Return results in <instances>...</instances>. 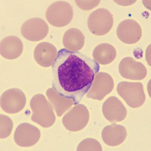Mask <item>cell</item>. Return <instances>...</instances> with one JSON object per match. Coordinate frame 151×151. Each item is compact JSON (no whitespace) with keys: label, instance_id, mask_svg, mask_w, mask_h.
I'll return each instance as SVG.
<instances>
[{"label":"cell","instance_id":"obj_1","mask_svg":"<svg viewBox=\"0 0 151 151\" xmlns=\"http://www.w3.org/2000/svg\"><path fill=\"white\" fill-rule=\"evenodd\" d=\"M100 66L81 53L65 48L58 51L52 64L53 89L61 97L78 104L92 86Z\"/></svg>","mask_w":151,"mask_h":151},{"label":"cell","instance_id":"obj_2","mask_svg":"<svg viewBox=\"0 0 151 151\" xmlns=\"http://www.w3.org/2000/svg\"><path fill=\"white\" fill-rule=\"evenodd\" d=\"M73 17L72 6L65 1H57L49 6L46 13V18L51 25L61 27L68 25Z\"/></svg>","mask_w":151,"mask_h":151},{"label":"cell","instance_id":"obj_3","mask_svg":"<svg viewBox=\"0 0 151 151\" xmlns=\"http://www.w3.org/2000/svg\"><path fill=\"white\" fill-rule=\"evenodd\" d=\"M117 91L131 108H138L145 103V96L141 83L122 82L118 84Z\"/></svg>","mask_w":151,"mask_h":151},{"label":"cell","instance_id":"obj_4","mask_svg":"<svg viewBox=\"0 0 151 151\" xmlns=\"http://www.w3.org/2000/svg\"><path fill=\"white\" fill-rule=\"evenodd\" d=\"M114 18L110 12L100 8L93 11L87 21L89 30L93 35L101 36L108 33L113 27Z\"/></svg>","mask_w":151,"mask_h":151},{"label":"cell","instance_id":"obj_5","mask_svg":"<svg viewBox=\"0 0 151 151\" xmlns=\"http://www.w3.org/2000/svg\"><path fill=\"white\" fill-rule=\"evenodd\" d=\"M48 24L43 19L34 18L26 21L21 26V32L26 40L37 41L43 40L48 35Z\"/></svg>","mask_w":151,"mask_h":151},{"label":"cell","instance_id":"obj_6","mask_svg":"<svg viewBox=\"0 0 151 151\" xmlns=\"http://www.w3.org/2000/svg\"><path fill=\"white\" fill-rule=\"evenodd\" d=\"M114 86V80L110 75L104 72L95 75L93 83L87 94L88 98L101 100L112 91Z\"/></svg>","mask_w":151,"mask_h":151},{"label":"cell","instance_id":"obj_7","mask_svg":"<svg viewBox=\"0 0 151 151\" xmlns=\"http://www.w3.org/2000/svg\"><path fill=\"white\" fill-rule=\"evenodd\" d=\"M116 35L123 42L133 44L140 40L142 36V30L137 22L133 19H127L119 24L117 29Z\"/></svg>","mask_w":151,"mask_h":151},{"label":"cell","instance_id":"obj_8","mask_svg":"<svg viewBox=\"0 0 151 151\" xmlns=\"http://www.w3.org/2000/svg\"><path fill=\"white\" fill-rule=\"evenodd\" d=\"M119 72L125 78L133 80H142L147 74V69L142 63L136 61L131 57H126L121 62Z\"/></svg>","mask_w":151,"mask_h":151},{"label":"cell","instance_id":"obj_9","mask_svg":"<svg viewBox=\"0 0 151 151\" xmlns=\"http://www.w3.org/2000/svg\"><path fill=\"white\" fill-rule=\"evenodd\" d=\"M105 117L112 123L122 121L127 115V111L121 101L115 96H111L104 102L103 108Z\"/></svg>","mask_w":151,"mask_h":151},{"label":"cell","instance_id":"obj_10","mask_svg":"<svg viewBox=\"0 0 151 151\" xmlns=\"http://www.w3.org/2000/svg\"><path fill=\"white\" fill-rule=\"evenodd\" d=\"M57 51L54 45L50 43L39 44L34 51L35 60L41 66L48 67L53 64L57 57Z\"/></svg>","mask_w":151,"mask_h":151},{"label":"cell","instance_id":"obj_11","mask_svg":"<svg viewBox=\"0 0 151 151\" xmlns=\"http://www.w3.org/2000/svg\"><path fill=\"white\" fill-rule=\"evenodd\" d=\"M23 49L22 42L16 36H7L1 41V55L6 59L13 60L18 58L22 53Z\"/></svg>","mask_w":151,"mask_h":151},{"label":"cell","instance_id":"obj_12","mask_svg":"<svg viewBox=\"0 0 151 151\" xmlns=\"http://www.w3.org/2000/svg\"><path fill=\"white\" fill-rule=\"evenodd\" d=\"M127 131L124 126L118 125L106 127L102 133V137L105 142L111 146L121 144L125 140Z\"/></svg>","mask_w":151,"mask_h":151},{"label":"cell","instance_id":"obj_13","mask_svg":"<svg viewBox=\"0 0 151 151\" xmlns=\"http://www.w3.org/2000/svg\"><path fill=\"white\" fill-rule=\"evenodd\" d=\"M85 37L83 34L79 29L72 28L67 30L63 38L64 47L72 52H77L83 47Z\"/></svg>","mask_w":151,"mask_h":151},{"label":"cell","instance_id":"obj_14","mask_svg":"<svg viewBox=\"0 0 151 151\" xmlns=\"http://www.w3.org/2000/svg\"><path fill=\"white\" fill-rule=\"evenodd\" d=\"M116 55L115 48L108 43H102L95 48L93 56L96 62L103 65L110 64L115 59Z\"/></svg>","mask_w":151,"mask_h":151},{"label":"cell","instance_id":"obj_15","mask_svg":"<svg viewBox=\"0 0 151 151\" xmlns=\"http://www.w3.org/2000/svg\"><path fill=\"white\" fill-rule=\"evenodd\" d=\"M78 6L83 10H89L95 8L99 4L100 1H75Z\"/></svg>","mask_w":151,"mask_h":151}]
</instances>
